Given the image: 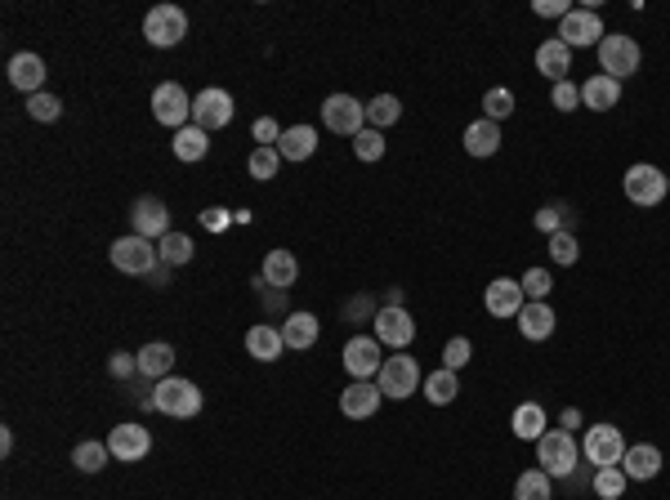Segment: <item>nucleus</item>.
Here are the masks:
<instances>
[{"label": "nucleus", "instance_id": "1", "mask_svg": "<svg viewBox=\"0 0 670 500\" xmlns=\"http://www.w3.org/2000/svg\"><path fill=\"white\" fill-rule=\"evenodd\" d=\"M152 411L170 420H193L201 416V389L184 375H166V380L152 384Z\"/></svg>", "mask_w": 670, "mask_h": 500}, {"label": "nucleus", "instance_id": "2", "mask_svg": "<svg viewBox=\"0 0 670 500\" xmlns=\"http://www.w3.org/2000/svg\"><path fill=\"white\" fill-rule=\"evenodd\" d=\"M581 465V442L568 429H545V438L536 442V469H545L550 478H572Z\"/></svg>", "mask_w": 670, "mask_h": 500}, {"label": "nucleus", "instance_id": "3", "mask_svg": "<svg viewBox=\"0 0 670 500\" xmlns=\"http://www.w3.org/2000/svg\"><path fill=\"white\" fill-rule=\"evenodd\" d=\"M639 63H644V50H639L635 36L608 32L599 41V67H603V76H612V81H626V76H635Z\"/></svg>", "mask_w": 670, "mask_h": 500}, {"label": "nucleus", "instance_id": "4", "mask_svg": "<svg viewBox=\"0 0 670 500\" xmlns=\"http://www.w3.org/2000/svg\"><path fill=\"white\" fill-rule=\"evenodd\" d=\"M108 259H112V268H121V273H130V277H152L157 273V264H161V255H157V242H148V237H117V242L108 246Z\"/></svg>", "mask_w": 670, "mask_h": 500}, {"label": "nucleus", "instance_id": "5", "mask_svg": "<svg viewBox=\"0 0 670 500\" xmlns=\"http://www.w3.org/2000/svg\"><path fill=\"white\" fill-rule=\"evenodd\" d=\"M376 384H380V393H385V398L402 402V398H411V393H420L425 375H420V362L411 358V353H394V358H385V367H380Z\"/></svg>", "mask_w": 670, "mask_h": 500}, {"label": "nucleus", "instance_id": "6", "mask_svg": "<svg viewBox=\"0 0 670 500\" xmlns=\"http://www.w3.org/2000/svg\"><path fill=\"white\" fill-rule=\"evenodd\" d=\"M152 117L157 125H166V130H184V125H193V99H188V90L179 81H161L157 90H152Z\"/></svg>", "mask_w": 670, "mask_h": 500}, {"label": "nucleus", "instance_id": "7", "mask_svg": "<svg viewBox=\"0 0 670 500\" xmlns=\"http://www.w3.org/2000/svg\"><path fill=\"white\" fill-rule=\"evenodd\" d=\"M621 188H626V197L635 201V206L653 210V206H662V201H666L670 175H666V170H657V166H648V161H639V166H630V170H626Z\"/></svg>", "mask_w": 670, "mask_h": 500}, {"label": "nucleus", "instance_id": "8", "mask_svg": "<svg viewBox=\"0 0 670 500\" xmlns=\"http://www.w3.org/2000/svg\"><path fill=\"white\" fill-rule=\"evenodd\" d=\"M340 362H344V371H349V380H376L380 367H385V344H380L376 335H349Z\"/></svg>", "mask_w": 670, "mask_h": 500}, {"label": "nucleus", "instance_id": "9", "mask_svg": "<svg viewBox=\"0 0 670 500\" xmlns=\"http://www.w3.org/2000/svg\"><path fill=\"white\" fill-rule=\"evenodd\" d=\"M322 125L331 134H340V139H358L367 130V103H358L353 94H331L322 103Z\"/></svg>", "mask_w": 670, "mask_h": 500}, {"label": "nucleus", "instance_id": "10", "mask_svg": "<svg viewBox=\"0 0 670 500\" xmlns=\"http://www.w3.org/2000/svg\"><path fill=\"white\" fill-rule=\"evenodd\" d=\"M143 36H148V45H157V50H175V45L188 36V14L179 5L148 9V18H143Z\"/></svg>", "mask_w": 670, "mask_h": 500}, {"label": "nucleus", "instance_id": "11", "mask_svg": "<svg viewBox=\"0 0 670 500\" xmlns=\"http://www.w3.org/2000/svg\"><path fill=\"white\" fill-rule=\"evenodd\" d=\"M581 456H586V465H595V469L621 465V456H626V438H621L617 425H590L586 434H581Z\"/></svg>", "mask_w": 670, "mask_h": 500}, {"label": "nucleus", "instance_id": "12", "mask_svg": "<svg viewBox=\"0 0 670 500\" xmlns=\"http://www.w3.org/2000/svg\"><path fill=\"white\" fill-rule=\"evenodd\" d=\"M603 18L599 9H586V5H572V14L559 23V41L568 45V50H590V45L603 41Z\"/></svg>", "mask_w": 670, "mask_h": 500}, {"label": "nucleus", "instance_id": "13", "mask_svg": "<svg viewBox=\"0 0 670 500\" xmlns=\"http://www.w3.org/2000/svg\"><path fill=\"white\" fill-rule=\"evenodd\" d=\"M130 224H134V237H148V242H161L170 233V206L161 197H134L130 206Z\"/></svg>", "mask_w": 670, "mask_h": 500}, {"label": "nucleus", "instance_id": "14", "mask_svg": "<svg viewBox=\"0 0 670 500\" xmlns=\"http://www.w3.org/2000/svg\"><path fill=\"white\" fill-rule=\"evenodd\" d=\"M228 121H233V94L219 90V85H206L193 99V125L210 134V130H224Z\"/></svg>", "mask_w": 670, "mask_h": 500}, {"label": "nucleus", "instance_id": "15", "mask_svg": "<svg viewBox=\"0 0 670 500\" xmlns=\"http://www.w3.org/2000/svg\"><path fill=\"white\" fill-rule=\"evenodd\" d=\"M371 335H376L385 349L394 353H407V344L416 340V322H411L407 309H380L376 322H371Z\"/></svg>", "mask_w": 670, "mask_h": 500}, {"label": "nucleus", "instance_id": "16", "mask_svg": "<svg viewBox=\"0 0 670 500\" xmlns=\"http://www.w3.org/2000/svg\"><path fill=\"white\" fill-rule=\"evenodd\" d=\"M108 451H112V460H126V465L143 460V456L152 451L148 425H139V420H126V425H117V429L108 434Z\"/></svg>", "mask_w": 670, "mask_h": 500}, {"label": "nucleus", "instance_id": "17", "mask_svg": "<svg viewBox=\"0 0 670 500\" xmlns=\"http://www.w3.org/2000/svg\"><path fill=\"white\" fill-rule=\"evenodd\" d=\"M483 304L492 317H519L523 304H528V295H523L519 277H492V286L483 291Z\"/></svg>", "mask_w": 670, "mask_h": 500}, {"label": "nucleus", "instance_id": "18", "mask_svg": "<svg viewBox=\"0 0 670 500\" xmlns=\"http://www.w3.org/2000/svg\"><path fill=\"white\" fill-rule=\"evenodd\" d=\"M380 402H385V393H380L376 380H349V389L340 393V411L349 420H371L380 411Z\"/></svg>", "mask_w": 670, "mask_h": 500}, {"label": "nucleus", "instance_id": "19", "mask_svg": "<svg viewBox=\"0 0 670 500\" xmlns=\"http://www.w3.org/2000/svg\"><path fill=\"white\" fill-rule=\"evenodd\" d=\"M532 63H536V72H541L545 81H550V85H559V81H568V72H572V50L559 41V36H550V41H541V45H536Z\"/></svg>", "mask_w": 670, "mask_h": 500}, {"label": "nucleus", "instance_id": "20", "mask_svg": "<svg viewBox=\"0 0 670 500\" xmlns=\"http://www.w3.org/2000/svg\"><path fill=\"white\" fill-rule=\"evenodd\" d=\"M621 469H626L630 483H653V478L662 474V447L635 442V447H626V456H621Z\"/></svg>", "mask_w": 670, "mask_h": 500}, {"label": "nucleus", "instance_id": "21", "mask_svg": "<svg viewBox=\"0 0 670 500\" xmlns=\"http://www.w3.org/2000/svg\"><path fill=\"white\" fill-rule=\"evenodd\" d=\"M514 322H519V335H523L528 344H545V340L554 335V322H559V317H554L550 304L528 300V304H523V313L514 317Z\"/></svg>", "mask_w": 670, "mask_h": 500}, {"label": "nucleus", "instance_id": "22", "mask_svg": "<svg viewBox=\"0 0 670 500\" xmlns=\"http://www.w3.org/2000/svg\"><path fill=\"white\" fill-rule=\"evenodd\" d=\"M9 85L23 90L27 99L41 94V85H45V59L41 54H14V59H9Z\"/></svg>", "mask_w": 670, "mask_h": 500}, {"label": "nucleus", "instance_id": "23", "mask_svg": "<svg viewBox=\"0 0 670 500\" xmlns=\"http://www.w3.org/2000/svg\"><path fill=\"white\" fill-rule=\"evenodd\" d=\"M246 353L255 362H277L286 353V340H282V326H268V322H255L246 331Z\"/></svg>", "mask_w": 670, "mask_h": 500}, {"label": "nucleus", "instance_id": "24", "mask_svg": "<svg viewBox=\"0 0 670 500\" xmlns=\"http://www.w3.org/2000/svg\"><path fill=\"white\" fill-rule=\"evenodd\" d=\"M260 277H264V286H273V291H291L295 277H300V259H295L291 250H268Z\"/></svg>", "mask_w": 670, "mask_h": 500}, {"label": "nucleus", "instance_id": "25", "mask_svg": "<svg viewBox=\"0 0 670 500\" xmlns=\"http://www.w3.org/2000/svg\"><path fill=\"white\" fill-rule=\"evenodd\" d=\"M621 103V81H612V76L595 72L586 85H581V108L590 112H612Z\"/></svg>", "mask_w": 670, "mask_h": 500}, {"label": "nucleus", "instance_id": "26", "mask_svg": "<svg viewBox=\"0 0 670 500\" xmlns=\"http://www.w3.org/2000/svg\"><path fill=\"white\" fill-rule=\"evenodd\" d=\"M277 152H282V161H309L318 152V130L313 125H286L282 139H277Z\"/></svg>", "mask_w": 670, "mask_h": 500}, {"label": "nucleus", "instance_id": "27", "mask_svg": "<svg viewBox=\"0 0 670 500\" xmlns=\"http://www.w3.org/2000/svg\"><path fill=\"white\" fill-rule=\"evenodd\" d=\"M465 152L469 157H496V152H501V125L487 121V117L469 121L465 125Z\"/></svg>", "mask_w": 670, "mask_h": 500}, {"label": "nucleus", "instance_id": "28", "mask_svg": "<svg viewBox=\"0 0 670 500\" xmlns=\"http://www.w3.org/2000/svg\"><path fill=\"white\" fill-rule=\"evenodd\" d=\"M318 335H322V326H318V317H313V313H286V322H282L286 349L304 353V349H313V344H318Z\"/></svg>", "mask_w": 670, "mask_h": 500}, {"label": "nucleus", "instance_id": "29", "mask_svg": "<svg viewBox=\"0 0 670 500\" xmlns=\"http://www.w3.org/2000/svg\"><path fill=\"white\" fill-rule=\"evenodd\" d=\"M545 407L541 402H523V407H514V416H510V434L514 438H523V442H541L545 438Z\"/></svg>", "mask_w": 670, "mask_h": 500}, {"label": "nucleus", "instance_id": "30", "mask_svg": "<svg viewBox=\"0 0 670 500\" xmlns=\"http://www.w3.org/2000/svg\"><path fill=\"white\" fill-rule=\"evenodd\" d=\"M170 367H175V349H170V344L152 340V344H143V349H139V375H143V380H152V384L166 380Z\"/></svg>", "mask_w": 670, "mask_h": 500}, {"label": "nucleus", "instance_id": "31", "mask_svg": "<svg viewBox=\"0 0 670 500\" xmlns=\"http://www.w3.org/2000/svg\"><path fill=\"white\" fill-rule=\"evenodd\" d=\"M420 393H425L434 407H447V402H456V393H461V371H447V367L429 371L425 384H420Z\"/></svg>", "mask_w": 670, "mask_h": 500}, {"label": "nucleus", "instance_id": "32", "mask_svg": "<svg viewBox=\"0 0 670 500\" xmlns=\"http://www.w3.org/2000/svg\"><path fill=\"white\" fill-rule=\"evenodd\" d=\"M170 148H175V157L184 161V166H193V161H201L210 152V134L201 130V125H184V130L175 134V143H170Z\"/></svg>", "mask_w": 670, "mask_h": 500}, {"label": "nucleus", "instance_id": "33", "mask_svg": "<svg viewBox=\"0 0 670 500\" xmlns=\"http://www.w3.org/2000/svg\"><path fill=\"white\" fill-rule=\"evenodd\" d=\"M108 460H112V451H108V442H76L72 447V465L81 469V474H103L108 469Z\"/></svg>", "mask_w": 670, "mask_h": 500}, {"label": "nucleus", "instance_id": "34", "mask_svg": "<svg viewBox=\"0 0 670 500\" xmlns=\"http://www.w3.org/2000/svg\"><path fill=\"white\" fill-rule=\"evenodd\" d=\"M398 117H402L398 94H376V99L367 103V125H371V130H380V134H385L389 125H398Z\"/></svg>", "mask_w": 670, "mask_h": 500}, {"label": "nucleus", "instance_id": "35", "mask_svg": "<svg viewBox=\"0 0 670 500\" xmlns=\"http://www.w3.org/2000/svg\"><path fill=\"white\" fill-rule=\"evenodd\" d=\"M157 255H161V264H166V268H184L188 259H193V237H188V233H166L157 242Z\"/></svg>", "mask_w": 670, "mask_h": 500}, {"label": "nucleus", "instance_id": "36", "mask_svg": "<svg viewBox=\"0 0 670 500\" xmlns=\"http://www.w3.org/2000/svg\"><path fill=\"white\" fill-rule=\"evenodd\" d=\"M514 500H550V474L545 469H523L514 478Z\"/></svg>", "mask_w": 670, "mask_h": 500}, {"label": "nucleus", "instance_id": "37", "mask_svg": "<svg viewBox=\"0 0 670 500\" xmlns=\"http://www.w3.org/2000/svg\"><path fill=\"white\" fill-rule=\"evenodd\" d=\"M626 487H630V478H626V469H621V465L595 469V496L599 500H621V496H626Z\"/></svg>", "mask_w": 670, "mask_h": 500}, {"label": "nucleus", "instance_id": "38", "mask_svg": "<svg viewBox=\"0 0 670 500\" xmlns=\"http://www.w3.org/2000/svg\"><path fill=\"white\" fill-rule=\"evenodd\" d=\"M246 170H251V179L268 184V179H277V170H282V152H277V148H255L251 157H246Z\"/></svg>", "mask_w": 670, "mask_h": 500}, {"label": "nucleus", "instance_id": "39", "mask_svg": "<svg viewBox=\"0 0 670 500\" xmlns=\"http://www.w3.org/2000/svg\"><path fill=\"white\" fill-rule=\"evenodd\" d=\"M510 112H514V90H505V85H492V90L483 94V117L501 125L505 117H510Z\"/></svg>", "mask_w": 670, "mask_h": 500}, {"label": "nucleus", "instance_id": "40", "mask_svg": "<svg viewBox=\"0 0 670 500\" xmlns=\"http://www.w3.org/2000/svg\"><path fill=\"white\" fill-rule=\"evenodd\" d=\"M545 250H550V259H554L559 268H572V264L581 259V246H577V237H572L568 228H563V233H554V237H550V246H545Z\"/></svg>", "mask_w": 670, "mask_h": 500}, {"label": "nucleus", "instance_id": "41", "mask_svg": "<svg viewBox=\"0 0 670 500\" xmlns=\"http://www.w3.org/2000/svg\"><path fill=\"white\" fill-rule=\"evenodd\" d=\"M519 286H523V295L528 300H550V291H554V277H550V268H528V273L519 277Z\"/></svg>", "mask_w": 670, "mask_h": 500}, {"label": "nucleus", "instance_id": "42", "mask_svg": "<svg viewBox=\"0 0 670 500\" xmlns=\"http://www.w3.org/2000/svg\"><path fill=\"white\" fill-rule=\"evenodd\" d=\"M349 143H353V157H358V161H380V157H385V134L371 130V125Z\"/></svg>", "mask_w": 670, "mask_h": 500}, {"label": "nucleus", "instance_id": "43", "mask_svg": "<svg viewBox=\"0 0 670 500\" xmlns=\"http://www.w3.org/2000/svg\"><path fill=\"white\" fill-rule=\"evenodd\" d=\"M27 117L32 121H41V125H50V121H59L63 117V103L54 99V94H32V99H27Z\"/></svg>", "mask_w": 670, "mask_h": 500}, {"label": "nucleus", "instance_id": "44", "mask_svg": "<svg viewBox=\"0 0 670 500\" xmlns=\"http://www.w3.org/2000/svg\"><path fill=\"white\" fill-rule=\"evenodd\" d=\"M469 358H474V344H469L465 335H452V340L443 344V367H447V371L469 367Z\"/></svg>", "mask_w": 670, "mask_h": 500}, {"label": "nucleus", "instance_id": "45", "mask_svg": "<svg viewBox=\"0 0 670 500\" xmlns=\"http://www.w3.org/2000/svg\"><path fill=\"white\" fill-rule=\"evenodd\" d=\"M550 103H554L559 112H577V108H581V85H572V81L550 85Z\"/></svg>", "mask_w": 670, "mask_h": 500}, {"label": "nucleus", "instance_id": "46", "mask_svg": "<svg viewBox=\"0 0 670 500\" xmlns=\"http://www.w3.org/2000/svg\"><path fill=\"white\" fill-rule=\"evenodd\" d=\"M251 134H255V143H260V148H277V139H282V125H277L273 117H260L251 125Z\"/></svg>", "mask_w": 670, "mask_h": 500}, {"label": "nucleus", "instance_id": "47", "mask_svg": "<svg viewBox=\"0 0 670 500\" xmlns=\"http://www.w3.org/2000/svg\"><path fill=\"white\" fill-rule=\"evenodd\" d=\"M536 228H541L545 237L563 233V210L559 206H541V210H536Z\"/></svg>", "mask_w": 670, "mask_h": 500}, {"label": "nucleus", "instance_id": "48", "mask_svg": "<svg viewBox=\"0 0 670 500\" xmlns=\"http://www.w3.org/2000/svg\"><path fill=\"white\" fill-rule=\"evenodd\" d=\"M108 371L117 375V380H130V375H139V353H112Z\"/></svg>", "mask_w": 670, "mask_h": 500}, {"label": "nucleus", "instance_id": "49", "mask_svg": "<svg viewBox=\"0 0 670 500\" xmlns=\"http://www.w3.org/2000/svg\"><path fill=\"white\" fill-rule=\"evenodd\" d=\"M532 14L536 18H559V23H563V18L572 14V5H568V0H536Z\"/></svg>", "mask_w": 670, "mask_h": 500}, {"label": "nucleus", "instance_id": "50", "mask_svg": "<svg viewBox=\"0 0 670 500\" xmlns=\"http://www.w3.org/2000/svg\"><path fill=\"white\" fill-rule=\"evenodd\" d=\"M344 313H349L353 322H362V317H371V322H376V313H380V309H376V304L367 300V295H358V300H353V304H349V309H344Z\"/></svg>", "mask_w": 670, "mask_h": 500}, {"label": "nucleus", "instance_id": "51", "mask_svg": "<svg viewBox=\"0 0 670 500\" xmlns=\"http://www.w3.org/2000/svg\"><path fill=\"white\" fill-rule=\"evenodd\" d=\"M559 429H568V434H572V429H581V411H577V407H563Z\"/></svg>", "mask_w": 670, "mask_h": 500}, {"label": "nucleus", "instance_id": "52", "mask_svg": "<svg viewBox=\"0 0 670 500\" xmlns=\"http://www.w3.org/2000/svg\"><path fill=\"white\" fill-rule=\"evenodd\" d=\"M201 224H210V228H224V224H228V210H206V215H201Z\"/></svg>", "mask_w": 670, "mask_h": 500}, {"label": "nucleus", "instance_id": "53", "mask_svg": "<svg viewBox=\"0 0 670 500\" xmlns=\"http://www.w3.org/2000/svg\"><path fill=\"white\" fill-rule=\"evenodd\" d=\"M380 309H402V286H394V291H385V304Z\"/></svg>", "mask_w": 670, "mask_h": 500}, {"label": "nucleus", "instance_id": "54", "mask_svg": "<svg viewBox=\"0 0 670 500\" xmlns=\"http://www.w3.org/2000/svg\"><path fill=\"white\" fill-rule=\"evenodd\" d=\"M14 451V429H0V456H9Z\"/></svg>", "mask_w": 670, "mask_h": 500}]
</instances>
